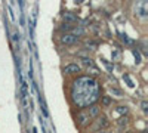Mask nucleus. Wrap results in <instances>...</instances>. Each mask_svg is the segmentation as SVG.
<instances>
[{"mask_svg": "<svg viewBox=\"0 0 148 133\" xmlns=\"http://www.w3.org/2000/svg\"><path fill=\"white\" fill-rule=\"evenodd\" d=\"M61 30H62V31H70L71 30V24H68V22L62 24V25H61Z\"/></svg>", "mask_w": 148, "mask_h": 133, "instance_id": "nucleus-13", "label": "nucleus"}, {"mask_svg": "<svg viewBox=\"0 0 148 133\" xmlns=\"http://www.w3.org/2000/svg\"><path fill=\"white\" fill-rule=\"evenodd\" d=\"M110 104H111V98H110V96H104V98H102V105L108 106Z\"/></svg>", "mask_w": 148, "mask_h": 133, "instance_id": "nucleus-12", "label": "nucleus"}, {"mask_svg": "<svg viewBox=\"0 0 148 133\" xmlns=\"http://www.w3.org/2000/svg\"><path fill=\"white\" fill-rule=\"evenodd\" d=\"M120 39H121L123 42H126V43H132V40H129L127 35H125V34H120Z\"/></svg>", "mask_w": 148, "mask_h": 133, "instance_id": "nucleus-19", "label": "nucleus"}, {"mask_svg": "<svg viewBox=\"0 0 148 133\" xmlns=\"http://www.w3.org/2000/svg\"><path fill=\"white\" fill-rule=\"evenodd\" d=\"M82 62H83L86 67H92V65H93V61H92L90 58H82Z\"/></svg>", "mask_w": 148, "mask_h": 133, "instance_id": "nucleus-11", "label": "nucleus"}, {"mask_svg": "<svg viewBox=\"0 0 148 133\" xmlns=\"http://www.w3.org/2000/svg\"><path fill=\"white\" fill-rule=\"evenodd\" d=\"M133 55H135V58H136V62L139 64V62H141V56H139L138 50H133Z\"/></svg>", "mask_w": 148, "mask_h": 133, "instance_id": "nucleus-21", "label": "nucleus"}, {"mask_svg": "<svg viewBox=\"0 0 148 133\" xmlns=\"http://www.w3.org/2000/svg\"><path fill=\"white\" fill-rule=\"evenodd\" d=\"M117 113H120V114H126V113H127V106H123V105L119 106V108H117Z\"/></svg>", "mask_w": 148, "mask_h": 133, "instance_id": "nucleus-15", "label": "nucleus"}, {"mask_svg": "<svg viewBox=\"0 0 148 133\" xmlns=\"http://www.w3.org/2000/svg\"><path fill=\"white\" fill-rule=\"evenodd\" d=\"M133 14L139 19H147V16H148V2L147 0H135Z\"/></svg>", "mask_w": 148, "mask_h": 133, "instance_id": "nucleus-2", "label": "nucleus"}, {"mask_svg": "<svg viewBox=\"0 0 148 133\" xmlns=\"http://www.w3.org/2000/svg\"><path fill=\"white\" fill-rule=\"evenodd\" d=\"M110 92L113 93V95H117V96H121V92L119 90V89H116V87H110Z\"/></svg>", "mask_w": 148, "mask_h": 133, "instance_id": "nucleus-16", "label": "nucleus"}, {"mask_svg": "<svg viewBox=\"0 0 148 133\" xmlns=\"http://www.w3.org/2000/svg\"><path fill=\"white\" fill-rule=\"evenodd\" d=\"M84 47H88V49H90V50H96V49H98V43L89 40V42H86V43H84Z\"/></svg>", "mask_w": 148, "mask_h": 133, "instance_id": "nucleus-9", "label": "nucleus"}, {"mask_svg": "<svg viewBox=\"0 0 148 133\" xmlns=\"http://www.w3.org/2000/svg\"><path fill=\"white\" fill-rule=\"evenodd\" d=\"M40 105H42V110H43L45 115L47 117V110H46V105H45V102H43V99H42V98H40Z\"/></svg>", "mask_w": 148, "mask_h": 133, "instance_id": "nucleus-17", "label": "nucleus"}, {"mask_svg": "<svg viewBox=\"0 0 148 133\" xmlns=\"http://www.w3.org/2000/svg\"><path fill=\"white\" fill-rule=\"evenodd\" d=\"M125 80L127 81V84H129V87H133V86H135V84L132 83V80L129 78V76H125Z\"/></svg>", "mask_w": 148, "mask_h": 133, "instance_id": "nucleus-20", "label": "nucleus"}, {"mask_svg": "<svg viewBox=\"0 0 148 133\" xmlns=\"http://www.w3.org/2000/svg\"><path fill=\"white\" fill-rule=\"evenodd\" d=\"M62 16H64V21L68 22V24H76V22L79 21V19H77V15H74L73 12H65Z\"/></svg>", "mask_w": 148, "mask_h": 133, "instance_id": "nucleus-6", "label": "nucleus"}, {"mask_svg": "<svg viewBox=\"0 0 148 133\" xmlns=\"http://www.w3.org/2000/svg\"><path fill=\"white\" fill-rule=\"evenodd\" d=\"M90 115H89V113H83V111H80L79 114H77V121H79V124L82 126V127H86L89 123H90Z\"/></svg>", "mask_w": 148, "mask_h": 133, "instance_id": "nucleus-3", "label": "nucleus"}, {"mask_svg": "<svg viewBox=\"0 0 148 133\" xmlns=\"http://www.w3.org/2000/svg\"><path fill=\"white\" fill-rule=\"evenodd\" d=\"M64 72L65 74H79L80 72V67L77 64H70L64 68Z\"/></svg>", "mask_w": 148, "mask_h": 133, "instance_id": "nucleus-5", "label": "nucleus"}, {"mask_svg": "<svg viewBox=\"0 0 148 133\" xmlns=\"http://www.w3.org/2000/svg\"><path fill=\"white\" fill-rule=\"evenodd\" d=\"M141 108H142L144 113H148V102H147V101H142V102H141Z\"/></svg>", "mask_w": 148, "mask_h": 133, "instance_id": "nucleus-14", "label": "nucleus"}, {"mask_svg": "<svg viewBox=\"0 0 148 133\" xmlns=\"http://www.w3.org/2000/svg\"><path fill=\"white\" fill-rule=\"evenodd\" d=\"M90 108H89V115L90 117H98V115H99V106H98V105H95V104H92V105H89Z\"/></svg>", "mask_w": 148, "mask_h": 133, "instance_id": "nucleus-7", "label": "nucleus"}, {"mask_svg": "<svg viewBox=\"0 0 148 133\" xmlns=\"http://www.w3.org/2000/svg\"><path fill=\"white\" fill-rule=\"evenodd\" d=\"M90 68H92V74H93V76H98V74H99V71H98V70H96L93 65H92Z\"/></svg>", "mask_w": 148, "mask_h": 133, "instance_id": "nucleus-23", "label": "nucleus"}, {"mask_svg": "<svg viewBox=\"0 0 148 133\" xmlns=\"http://www.w3.org/2000/svg\"><path fill=\"white\" fill-rule=\"evenodd\" d=\"M12 39H14V42H19V34H18V33H15L14 35H12Z\"/></svg>", "mask_w": 148, "mask_h": 133, "instance_id": "nucleus-22", "label": "nucleus"}, {"mask_svg": "<svg viewBox=\"0 0 148 133\" xmlns=\"http://www.w3.org/2000/svg\"><path fill=\"white\" fill-rule=\"evenodd\" d=\"M126 120H127L126 117H123V118H120V121H119V126H120V127H123V126H126V123H127Z\"/></svg>", "mask_w": 148, "mask_h": 133, "instance_id": "nucleus-18", "label": "nucleus"}, {"mask_svg": "<svg viewBox=\"0 0 148 133\" xmlns=\"http://www.w3.org/2000/svg\"><path fill=\"white\" fill-rule=\"evenodd\" d=\"M104 64H105V67H107V68H108L110 71H111V70H113V65H110V64H108L107 61H104Z\"/></svg>", "mask_w": 148, "mask_h": 133, "instance_id": "nucleus-25", "label": "nucleus"}, {"mask_svg": "<svg viewBox=\"0 0 148 133\" xmlns=\"http://www.w3.org/2000/svg\"><path fill=\"white\" fill-rule=\"evenodd\" d=\"M79 40V37H76L74 34H64L62 37H61V42L67 46H71V44H76Z\"/></svg>", "mask_w": 148, "mask_h": 133, "instance_id": "nucleus-4", "label": "nucleus"}, {"mask_svg": "<svg viewBox=\"0 0 148 133\" xmlns=\"http://www.w3.org/2000/svg\"><path fill=\"white\" fill-rule=\"evenodd\" d=\"M70 96L73 104L79 108H88L101 96V86L90 76H80L71 84Z\"/></svg>", "mask_w": 148, "mask_h": 133, "instance_id": "nucleus-1", "label": "nucleus"}, {"mask_svg": "<svg viewBox=\"0 0 148 133\" xmlns=\"http://www.w3.org/2000/svg\"><path fill=\"white\" fill-rule=\"evenodd\" d=\"M71 31H73V34L76 35V37H82V35L86 34V31H84V28H83L82 25H79V27H76V28H71Z\"/></svg>", "mask_w": 148, "mask_h": 133, "instance_id": "nucleus-8", "label": "nucleus"}, {"mask_svg": "<svg viewBox=\"0 0 148 133\" xmlns=\"http://www.w3.org/2000/svg\"><path fill=\"white\" fill-rule=\"evenodd\" d=\"M113 58L116 59V61H119V59H120V53H119V52H114V55H113Z\"/></svg>", "mask_w": 148, "mask_h": 133, "instance_id": "nucleus-24", "label": "nucleus"}, {"mask_svg": "<svg viewBox=\"0 0 148 133\" xmlns=\"http://www.w3.org/2000/svg\"><path fill=\"white\" fill-rule=\"evenodd\" d=\"M98 126H99L101 129L108 127V121H107V118H105V117H101L99 120H98Z\"/></svg>", "mask_w": 148, "mask_h": 133, "instance_id": "nucleus-10", "label": "nucleus"}]
</instances>
